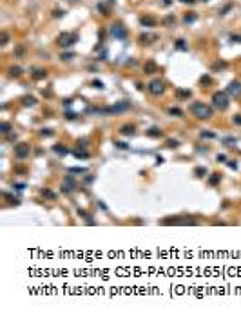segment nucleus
I'll return each instance as SVG.
<instances>
[{
  "label": "nucleus",
  "instance_id": "obj_23",
  "mask_svg": "<svg viewBox=\"0 0 241 317\" xmlns=\"http://www.w3.org/2000/svg\"><path fill=\"white\" fill-rule=\"evenodd\" d=\"M194 172H196V176H200V178H201V176H205V174H207V169H205V167H196V169H194Z\"/></svg>",
  "mask_w": 241,
  "mask_h": 317
},
{
  "label": "nucleus",
  "instance_id": "obj_43",
  "mask_svg": "<svg viewBox=\"0 0 241 317\" xmlns=\"http://www.w3.org/2000/svg\"><path fill=\"white\" fill-rule=\"evenodd\" d=\"M73 56H74V55H69V53H65V55H63V56H62V58H63V60H71V58H73Z\"/></svg>",
  "mask_w": 241,
  "mask_h": 317
},
{
  "label": "nucleus",
  "instance_id": "obj_14",
  "mask_svg": "<svg viewBox=\"0 0 241 317\" xmlns=\"http://www.w3.org/2000/svg\"><path fill=\"white\" fill-rule=\"evenodd\" d=\"M53 150H55L56 154H60V156H65V154H67V152H69V150H67V147H63L62 143H58V145H55V147H53Z\"/></svg>",
  "mask_w": 241,
  "mask_h": 317
},
{
  "label": "nucleus",
  "instance_id": "obj_38",
  "mask_svg": "<svg viewBox=\"0 0 241 317\" xmlns=\"http://www.w3.org/2000/svg\"><path fill=\"white\" fill-rule=\"evenodd\" d=\"M116 147H118V149H123V150H125V149H127V143H123V142H116Z\"/></svg>",
  "mask_w": 241,
  "mask_h": 317
},
{
  "label": "nucleus",
  "instance_id": "obj_31",
  "mask_svg": "<svg viewBox=\"0 0 241 317\" xmlns=\"http://www.w3.org/2000/svg\"><path fill=\"white\" fill-rule=\"evenodd\" d=\"M40 134H42V136H51V134H53V130H51V129H42V130H40Z\"/></svg>",
  "mask_w": 241,
  "mask_h": 317
},
{
  "label": "nucleus",
  "instance_id": "obj_7",
  "mask_svg": "<svg viewBox=\"0 0 241 317\" xmlns=\"http://www.w3.org/2000/svg\"><path fill=\"white\" fill-rule=\"evenodd\" d=\"M111 33H113V36L118 38V40H123V38L127 36V29H125L122 24H114L113 29H111Z\"/></svg>",
  "mask_w": 241,
  "mask_h": 317
},
{
  "label": "nucleus",
  "instance_id": "obj_30",
  "mask_svg": "<svg viewBox=\"0 0 241 317\" xmlns=\"http://www.w3.org/2000/svg\"><path fill=\"white\" fill-rule=\"evenodd\" d=\"M78 147H80V149H85V147H87V140H85V138L78 140Z\"/></svg>",
  "mask_w": 241,
  "mask_h": 317
},
{
  "label": "nucleus",
  "instance_id": "obj_24",
  "mask_svg": "<svg viewBox=\"0 0 241 317\" xmlns=\"http://www.w3.org/2000/svg\"><path fill=\"white\" fill-rule=\"evenodd\" d=\"M176 94H178V96H183V98H189V96H190V91H183V89H178V91H176Z\"/></svg>",
  "mask_w": 241,
  "mask_h": 317
},
{
  "label": "nucleus",
  "instance_id": "obj_8",
  "mask_svg": "<svg viewBox=\"0 0 241 317\" xmlns=\"http://www.w3.org/2000/svg\"><path fill=\"white\" fill-rule=\"evenodd\" d=\"M76 189V183H74V179L71 178V176H65L63 178V183H62V192H71V190H74Z\"/></svg>",
  "mask_w": 241,
  "mask_h": 317
},
{
  "label": "nucleus",
  "instance_id": "obj_21",
  "mask_svg": "<svg viewBox=\"0 0 241 317\" xmlns=\"http://www.w3.org/2000/svg\"><path fill=\"white\" fill-rule=\"evenodd\" d=\"M152 40H156V36H150V35H142L140 36V42H145V43H149Z\"/></svg>",
  "mask_w": 241,
  "mask_h": 317
},
{
  "label": "nucleus",
  "instance_id": "obj_34",
  "mask_svg": "<svg viewBox=\"0 0 241 317\" xmlns=\"http://www.w3.org/2000/svg\"><path fill=\"white\" fill-rule=\"evenodd\" d=\"M98 9H100V11H103V13H109V7H107L105 4H98Z\"/></svg>",
  "mask_w": 241,
  "mask_h": 317
},
{
  "label": "nucleus",
  "instance_id": "obj_11",
  "mask_svg": "<svg viewBox=\"0 0 241 317\" xmlns=\"http://www.w3.org/2000/svg\"><path fill=\"white\" fill-rule=\"evenodd\" d=\"M156 63L154 62H147L145 63V67H143V71H145V74H152V73H156Z\"/></svg>",
  "mask_w": 241,
  "mask_h": 317
},
{
  "label": "nucleus",
  "instance_id": "obj_42",
  "mask_svg": "<svg viewBox=\"0 0 241 317\" xmlns=\"http://www.w3.org/2000/svg\"><path fill=\"white\" fill-rule=\"evenodd\" d=\"M230 40H232V42H241V36H237V35H232V36H230Z\"/></svg>",
  "mask_w": 241,
  "mask_h": 317
},
{
  "label": "nucleus",
  "instance_id": "obj_5",
  "mask_svg": "<svg viewBox=\"0 0 241 317\" xmlns=\"http://www.w3.org/2000/svg\"><path fill=\"white\" fill-rule=\"evenodd\" d=\"M29 150H31L29 143H18V145H15V156L18 158V160H24V158H27V156H29Z\"/></svg>",
  "mask_w": 241,
  "mask_h": 317
},
{
  "label": "nucleus",
  "instance_id": "obj_18",
  "mask_svg": "<svg viewBox=\"0 0 241 317\" xmlns=\"http://www.w3.org/2000/svg\"><path fill=\"white\" fill-rule=\"evenodd\" d=\"M42 196H43V198H47V199H55V198H56V194L51 192L49 189H42Z\"/></svg>",
  "mask_w": 241,
  "mask_h": 317
},
{
  "label": "nucleus",
  "instance_id": "obj_45",
  "mask_svg": "<svg viewBox=\"0 0 241 317\" xmlns=\"http://www.w3.org/2000/svg\"><path fill=\"white\" fill-rule=\"evenodd\" d=\"M210 82V78L209 76H205V78H201V83H209Z\"/></svg>",
  "mask_w": 241,
  "mask_h": 317
},
{
  "label": "nucleus",
  "instance_id": "obj_47",
  "mask_svg": "<svg viewBox=\"0 0 241 317\" xmlns=\"http://www.w3.org/2000/svg\"><path fill=\"white\" fill-rule=\"evenodd\" d=\"M53 15H55V16H62V15H63V11H55Z\"/></svg>",
  "mask_w": 241,
  "mask_h": 317
},
{
  "label": "nucleus",
  "instance_id": "obj_40",
  "mask_svg": "<svg viewBox=\"0 0 241 317\" xmlns=\"http://www.w3.org/2000/svg\"><path fill=\"white\" fill-rule=\"evenodd\" d=\"M69 172H85V169H78V167H74V169H73V167H71V169H69Z\"/></svg>",
  "mask_w": 241,
  "mask_h": 317
},
{
  "label": "nucleus",
  "instance_id": "obj_15",
  "mask_svg": "<svg viewBox=\"0 0 241 317\" xmlns=\"http://www.w3.org/2000/svg\"><path fill=\"white\" fill-rule=\"evenodd\" d=\"M22 103H24L26 107H33L36 103V98L35 96H24V98H22Z\"/></svg>",
  "mask_w": 241,
  "mask_h": 317
},
{
  "label": "nucleus",
  "instance_id": "obj_1",
  "mask_svg": "<svg viewBox=\"0 0 241 317\" xmlns=\"http://www.w3.org/2000/svg\"><path fill=\"white\" fill-rule=\"evenodd\" d=\"M190 111H192V114H194L196 118H201V120L212 118V107H209V105L203 103V102H194L192 107H190Z\"/></svg>",
  "mask_w": 241,
  "mask_h": 317
},
{
  "label": "nucleus",
  "instance_id": "obj_9",
  "mask_svg": "<svg viewBox=\"0 0 241 317\" xmlns=\"http://www.w3.org/2000/svg\"><path fill=\"white\" fill-rule=\"evenodd\" d=\"M125 109H129V103H127V102L118 103V105H113V107H109V109H105V112H122V111H125Z\"/></svg>",
  "mask_w": 241,
  "mask_h": 317
},
{
  "label": "nucleus",
  "instance_id": "obj_3",
  "mask_svg": "<svg viewBox=\"0 0 241 317\" xmlns=\"http://www.w3.org/2000/svg\"><path fill=\"white\" fill-rule=\"evenodd\" d=\"M212 103H214V107L217 109V111H225L227 107H228V94L227 93H216L214 96H212Z\"/></svg>",
  "mask_w": 241,
  "mask_h": 317
},
{
  "label": "nucleus",
  "instance_id": "obj_19",
  "mask_svg": "<svg viewBox=\"0 0 241 317\" xmlns=\"http://www.w3.org/2000/svg\"><path fill=\"white\" fill-rule=\"evenodd\" d=\"M9 74H11V76H20V74H22V67H18V65L11 67V69H9Z\"/></svg>",
  "mask_w": 241,
  "mask_h": 317
},
{
  "label": "nucleus",
  "instance_id": "obj_26",
  "mask_svg": "<svg viewBox=\"0 0 241 317\" xmlns=\"http://www.w3.org/2000/svg\"><path fill=\"white\" fill-rule=\"evenodd\" d=\"M9 129H11V125L7 122H4L2 123V134H9Z\"/></svg>",
  "mask_w": 241,
  "mask_h": 317
},
{
  "label": "nucleus",
  "instance_id": "obj_35",
  "mask_svg": "<svg viewBox=\"0 0 241 317\" xmlns=\"http://www.w3.org/2000/svg\"><path fill=\"white\" fill-rule=\"evenodd\" d=\"M93 85H94L96 89H102V87H103V83H102L100 80H93Z\"/></svg>",
  "mask_w": 241,
  "mask_h": 317
},
{
  "label": "nucleus",
  "instance_id": "obj_6",
  "mask_svg": "<svg viewBox=\"0 0 241 317\" xmlns=\"http://www.w3.org/2000/svg\"><path fill=\"white\" fill-rule=\"evenodd\" d=\"M165 91V85H163V82L161 80H152L150 83H149V93L150 94H154V96H160L161 93Z\"/></svg>",
  "mask_w": 241,
  "mask_h": 317
},
{
  "label": "nucleus",
  "instance_id": "obj_17",
  "mask_svg": "<svg viewBox=\"0 0 241 317\" xmlns=\"http://www.w3.org/2000/svg\"><path fill=\"white\" fill-rule=\"evenodd\" d=\"M46 76H47V73L42 71V69H35V73H33V78H35V80H42V78H46Z\"/></svg>",
  "mask_w": 241,
  "mask_h": 317
},
{
  "label": "nucleus",
  "instance_id": "obj_39",
  "mask_svg": "<svg viewBox=\"0 0 241 317\" xmlns=\"http://www.w3.org/2000/svg\"><path fill=\"white\" fill-rule=\"evenodd\" d=\"M167 145H169V147H178V142H176V140H169Z\"/></svg>",
  "mask_w": 241,
  "mask_h": 317
},
{
  "label": "nucleus",
  "instance_id": "obj_41",
  "mask_svg": "<svg viewBox=\"0 0 241 317\" xmlns=\"http://www.w3.org/2000/svg\"><path fill=\"white\" fill-rule=\"evenodd\" d=\"M15 189H16V190H24V189H26V185H24V183H16V185H15Z\"/></svg>",
  "mask_w": 241,
  "mask_h": 317
},
{
  "label": "nucleus",
  "instance_id": "obj_44",
  "mask_svg": "<svg viewBox=\"0 0 241 317\" xmlns=\"http://www.w3.org/2000/svg\"><path fill=\"white\" fill-rule=\"evenodd\" d=\"M172 20H174V16H167V18H165V24H170Z\"/></svg>",
  "mask_w": 241,
  "mask_h": 317
},
{
  "label": "nucleus",
  "instance_id": "obj_37",
  "mask_svg": "<svg viewBox=\"0 0 241 317\" xmlns=\"http://www.w3.org/2000/svg\"><path fill=\"white\" fill-rule=\"evenodd\" d=\"M65 118H67V120H74V118H76V112H67Z\"/></svg>",
  "mask_w": 241,
  "mask_h": 317
},
{
  "label": "nucleus",
  "instance_id": "obj_25",
  "mask_svg": "<svg viewBox=\"0 0 241 317\" xmlns=\"http://www.w3.org/2000/svg\"><path fill=\"white\" fill-rule=\"evenodd\" d=\"M176 47H178V49H181V51H185V49H187L185 40H181V38H180V40H176Z\"/></svg>",
  "mask_w": 241,
  "mask_h": 317
},
{
  "label": "nucleus",
  "instance_id": "obj_22",
  "mask_svg": "<svg viewBox=\"0 0 241 317\" xmlns=\"http://www.w3.org/2000/svg\"><path fill=\"white\" fill-rule=\"evenodd\" d=\"M169 112H170L172 116H181V114H183L181 109H178V107H170V109H169Z\"/></svg>",
  "mask_w": 241,
  "mask_h": 317
},
{
  "label": "nucleus",
  "instance_id": "obj_10",
  "mask_svg": "<svg viewBox=\"0 0 241 317\" xmlns=\"http://www.w3.org/2000/svg\"><path fill=\"white\" fill-rule=\"evenodd\" d=\"M140 22H142V26H145V27H154V26L158 24V22L152 18V16H142Z\"/></svg>",
  "mask_w": 241,
  "mask_h": 317
},
{
  "label": "nucleus",
  "instance_id": "obj_49",
  "mask_svg": "<svg viewBox=\"0 0 241 317\" xmlns=\"http://www.w3.org/2000/svg\"><path fill=\"white\" fill-rule=\"evenodd\" d=\"M203 2H207V0H203Z\"/></svg>",
  "mask_w": 241,
  "mask_h": 317
},
{
  "label": "nucleus",
  "instance_id": "obj_20",
  "mask_svg": "<svg viewBox=\"0 0 241 317\" xmlns=\"http://www.w3.org/2000/svg\"><path fill=\"white\" fill-rule=\"evenodd\" d=\"M194 20H196V13H187V16L183 18L185 24H190V22H194Z\"/></svg>",
  "mask_w": 241,
  "mask_h": 317
},
{
  "label": "nucleus",
  "instance_id": "obj_36",
  "mask_svg": "<svg viewBox=\"0 0 241 317\" xmlns=\"http://www.w3.org/2000/svg\"><path fill=\"white\" fill-rule=\"evenodd\" d=\"M225 143H227L228 147H232V145L236 143V140H234V138H225Z\"/></svg>",
  "mask_w": 241,
  "mask_h": 317
},
{
  "label": "nucleus",
  "instance_id": "obj_33",
  "mask_svg": "<svg viewBox=\"0 0 241 317\" xmlns=\"http://www.w3.org/2000/svg\"><path fill=\"white\" fill-rule=\"evenodd\" d=\"M217 161H220V163H225V161H227V156H225V154H217Z\"/></svg>",
  "mask_w": 241,
  "mask_h": 317
},
{
  "label": "nucleus",
  "instance_id": "obj_46",
  "mask_svg": "<svg viewBox=\"0 0 241 317\" xmlns=\"http://www.w3.org/2000/svg\"><path fill=\"white\" fill-rule=\"evenodd\" d=\"M181 2H183V4H194L196 0H181Z\"/></svg>",
  "mask_w": 241,
  "mask_h": 317
},
{
  "label": "nucleus",
  "instance_id": "obj_27",
  "mask_svg": "<svg viewBox=\"0 0 241 317\" xmlns=\"http://www.w3.org/2000/svg\"><path fill=\"white\" fill-rule=\"evenodd\" d=\"M216 183H220V176H217V174L210 176V185H216Z\"/></svg>",
  "mask_w": 241,
  "mask_h": 317
},
{
  "label": "nucleus",
  "instance_id": "obj_12",
  "mask_svg": "<svg viewBox=\"0 0 241 317\" xmlns=\"http://www.w3.org/2000/svg\"><path fill=\"white\" fill-rule=\"evenodd\" d=\"M73 154L78 158V160H89V152H87V150H78V149H74Z\"/></svg>",
  "mask_w": 241,
  "mask_h": 317
},
{
  "label": "nucleus",
  "instance_id": "obj_48",
  "mask_svg": "<svg viewBox=\"0 0 241 317\" xmlns=\"http://www.w3.org/2000/svg\"><path fill=\"white\" fill-rule=\"evenodd\" d=\"M170 2H172V0H163V4H165V6H169Z\"/></svg>",
  "mask_w": 241,
  "mask_h": 317
},
{
  "label": "nucleus",
  "instance_id": "obj_16",
  "mask_svg": "<svg viewBox=\"0 0 241 317\" xmlns=\"http://www.w3.org/2000/svg\"><path fill=\"white\" fill-rule=\"evenodd\" d=\"M147 134H149V136H152V138H160V136H163V132H161L158 127H152V129H149V130H147Z\"/></svg>",
  "mask_w": 241,
  "mask_h": 317
},
{
  "label": "nucleus",
  "instance_id": "obj_32",
  "mask_svg": "<svg viewBox=\"0 0 241 317\" xmlns=\"http://www.w3.org/2000/svg\"><path fill=\"white\" fill-rule=\"evenodd\" d=\"M232 122H234L236 125H241V114H236V116L232 118Z\"/></svg>",
  "mask_w": 241,
  "mask_h": 317
},
{
  "label": "nucleus",
  "instance_id": "obj_4",
  "mask_svg": "<svg viewBox=\"0 0 241 317\" xmlns=\"http://www.w3.org/2000/svg\"><path fill=\"white\" fill-rule=\"evenodd\" d=\"M227 94L232 96V98H239V96H241V82L232 80V82L228 83V87H227Z\"/></svg>",
  "mask_w": 241,
  "mask_h": 317
},
{
  "label": "nucleus",
  "instance_id": "obj_29",
  "mask_svg": "<svg viewBox=\"0 0 241 317\" xmlns=\"http://www.w3.org/2000/svg\"><path fill=\"white\" fill-rule=\"evenodd\" d=\"M0 43H2V45L7 43V33H2V35H0Z\"/></svg>",
  "mask_w": 241,
  "mask_h": 317
},
{
  "label": "nucleus",
  "instance_id": "obj_13",
  "mask_svg": "<svg viewBox=\"0 0 241 317\" xmlns=\"http://www.w3.org/2000/svg\"><path fill=\"white\" fill-rule=\"evenodd\" d=\"M120 132H122L123 136H133V134H134V127H133V125H123V127L120 129Z\"/></svg>",
  "mask_w": 241,
  "mask_h": 317
},
{
  "label": "nucleus",
  "instance_id": "obj_28",
  "mask_svg": "<svg viewBox=\"0 0 241 317\" xmlns=\"http://www.w3.org/2000/svg\"><path fill=\"white\" fill-rule=\"evenodd\" d=\"M201 138H216V134H214V132H207V130H203V132H201Z\"/></svg>",
  "mask_w": 241,
  "mask_h": 317
},
{
  "label": "nucleus",
  "instance_id": "obj_2",
  "mask_svg": "<svg viewBox=\"0 0 241 317\" xmlns=\"http://www.w3.org/2000/svg\"><path fill=\"white\" fill-rule=\"evenodd\" d=\"M76 42H78V35L76 33H60L58 38H56V43L60 45V47H63V49L71 47V45L76 43Z\"/></svg>",
  "mask_w": 241,
  "mask_h": 317
}]
</instances>
